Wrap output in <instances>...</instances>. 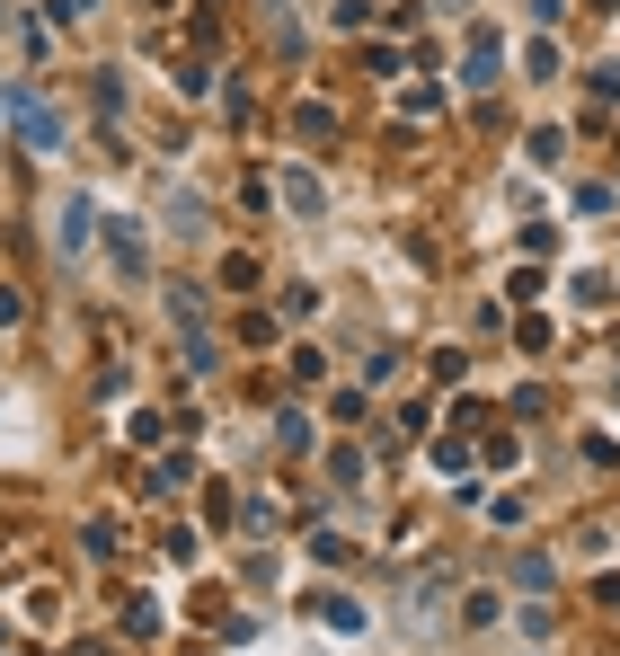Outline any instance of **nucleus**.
Wrapping results in <instances>:
<instances>
[{
    "instance_id": "1",
    "label": "nucleus",
    "mask_w": 620,
    "mask_h": 656,
    "mask_svg": "<svg viewBox=\"0 0 620 656\" xmlns=\"http://www.w3.org/2000/svg\"><path fill=\"white\" fill-rule=\"evenodd\" d=\"M9 107H18V133H27L36 151H62V116H54V107H45V98H27V89H18Z\"/></svg>"
},
{
    "instance_id": "2",
    "label": "nucleus",
    "mask_w": 620,
    "mask_h": 656,
    "mask_svg": "<svg viewBox=\"0 0 620 656\" xmlns=\"http://www.w3.org/2000/svg\"><path fill=\"white\" fill-rule=\"evenodd\" d=\"M470 80H479V89L496 80V36H479V45H470Z\"/></svg>"
}]
</instances>
